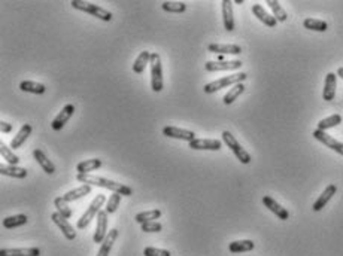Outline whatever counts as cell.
<instances>
[{"label": "cell", "instance_id": "7a4b0ae2", "mask_svg": "<svg viewBox=\"0 0 343 256\" xmlns=\"http://www.w3.org/2000/svg\"><path fill=\"white\" fill-rule=\"evenodd\" d=\"M70 4L78 9V10H82L85 13H91L93 16L102 19V21H112V13L109 10H106L105 7L99 6V4H94L91 1H84V0H72Z\"/></svg>", "mask_w": 343, "mask_h": 256}, {"label": "cell", "instance_id": "ac0fdd59", "mask_svg": "<svg viewBox=\"0 0 343 256\" xmlns=\"http://www.w3.org/2000/svg\"><path fill=\"white\" fill-rule=\"evenodd\" d=\"M252 12H254V15H255L263 24H266L267 27H276L278 19H276L273 15H270L261 4H258V3L252 4Z\"/></svg>", "mask_w": 343, "mask_h": 256}, {"label": "cell", "instance_id": "4316f807", "mask_svg": "<svg viewBox=\"0 0 343 256\" xmlns=\"http://www.w3.org/2000/svg\"><path fill=\"white\" fill-rule=\"evenodd\" d=\"M0 173L3 176H9V177H15V179L27 177V170L25 169L16 167V166H10V164H1L0 166Z\"/></svg>", "mask_w": 343, "mask_h": 256}, {"label": "cell", "instance_id": "ffe728a7", "mask_svg": "<svg viewBox=\"0 0 343 256\" xmlns=\"http://www.w3.org/2000/svg\"><path fill=\"white\" fill-rule=\"evenodd\" d=\"M90 192H91V185H81V186H78V188H75V189L66 192L64 195H61V198H63L66 203H69V201H76V200H81V198L87 197Z\"/></svg>", "mask_w": 343, "mask_h": 256}, {"label": "cell", "instance_id": "277c9868", "mask_svg": "<svg viewBox=\"0 0 343 256\" xmlns=\"http://www.w3.org/2000/svg\"><path fill=\"white\" fill-rule=\"evenodd\" d=\"M105 203H108L106 201V197L103 195V194H99L93 201H91V204L88 206V209H87V212L81 216V219L78 221V224H76V227L79 228V230H85L88 225H90V222L99 215V212H100V207L105 204Z\"/></svg>", "mask_w": 343, "mask_h": 256}, {"label": "cell", "instance_id": "44dd1931", "mask_svg": "<svg viewBox=\"0 0 343 256\" xmlns=\"http://www.w3.org/2000/svg\"><path fill=\"white\" fill-rule=\"evenodd\" d=\"M31 131H33V127L30 125V124H24L21 128H19V131L16 133V136L12 139V142H10V148L12 149H18V148H21L22 146V143L28 139V136L31 134Z\"/></svg>", "mask_w": 343, "mask_h": 256}, {"label": "cell", "instance_id": "4fadbf2b", "mask_svg": "<svg viewBox=\"0 0 343 256\" xmlns=\"http://www.w3.org/2000/svg\"><path fill=\"white\" fill-rule=\"evenodd\" d=\"M242 67L240 60H233V61H208L205 64V69L208 72H220V70H237Z\"/></svg>", "mask_w": 343, "mask_h": 256}, {"label": "cell", "instance_id": "3957f363", "mask_svg": "<svg viewBox=\"0 0 343 256\" xmlns=\"http://www.w3.org/2000/svg\"><path fill=\"white\" fill-rule=\"evenodd\" d=\"M246 78H248V75L243 73V72L234 73V75H230V76H224V78H221V79H218V81H214V82L206 84L205 88H203V91H205L206 94H214V92H217V91H220V89H223V88L242 84Z\"/></svg>", "mask_w": 343, "mask_h": 256}, {"label": "cell", "instance_id": "74e56055", "mask_svg": "<svg viewBox=\"0 0 343 256\" xmlns=\"http://www.w3.org/2000/svg\"><path fill=\"white\" fill-rule=\"evenodd\" d=\"M54 204H55V207H57V212L61 215V216H64L66 219H69L72 215H73V212H72V209L67 206V203L61 198V197H58V198H55L54 200Z\"/></svg>", "mask_w": 343, "mask_h": 256}, {"label": "cell", "instance_id": "30bf717a", "mask_svg": "<svg viewBox=\"0 0 343 256\" xmlns=\"http://www.w3.org/2000/svg\"><path fill=\"white\" fill-rule=\"evenodd\" d=\"M188 146L194 151H220L223 143L217 139H194Z\"/></svg>", "mask_w": 343, "mask_h": 256}, {"label": "cell", "instance_id": "9a60e30c", "mask_svg": "<svg viewBox=\"0 0 343 256\" xmlns=\"http://www.w3.org/2000/svg\"><path fill=\"white\" fill-rule=\"evenodd\" d=\"M336 192H338V186L336 185H329L326 189H324V192L318 197V200L314 203V206H312V210L314 212H320V210H323L326 206H327V203L333 198V195H336Z\"/></svg>", "mask_w": 343, "mask_h": 256}, {"label": "cell", "instance_id": "9c48e42d", "mask_svg": "<svg viewBox=\"0 0 343 256\" xmlns=\"http://www.w3.org/2000/svg\"><path fill=\"white\" fill-rule=\"evenodd\" d=\"M312 136L318 140V142H321V143H324L327 148H330V149H333L335 152H338V154H341L343 157V143L342 142H339V140H336V139H333L330 134H327L326 131H321V130H315L314 133H312Z\"/></svg>", "mask_w": 343, "mask_h": 256}, {"label": "cell", "instance_id": "484cf974", "mask_svg": "<svg viewBox=\"0 0 343 256\" xmlns=\"http://www.w3.org/2000/svg\"><path fill=\"white\" fill-rule=\"evenodd\" d=\"M102 164H103V163H102V160H99V158L85 160V161H82V163H79V164L76 166V170H78L79 174H90L91 171L100 169Z\"/></svg>", "mask_w": 343, "mask_h": 256}, {"label": "cell", "instance_id": "7402d4cb", "mask_svg": "<svg viewBox=\"0 0 343 256\" xmlns=\"http://www.w3.org/2000/svg\"><path fill=\"white\" fill-rule=\"evenodd\" d=\"M0 256H40L39 248H21V249H1Z\"/></svg>", "mask_w": 343, "mask_h": 256}, {"label": "cell", "instance_id": "7c38bea8", "mask_svg": "<svg viewBox=\"0 0 343 256\" xmlns=\"http://www.w3.org/2000/svg\"><path fill=\"white\" fill-rule=\"evenodd\" d=\"M163 134L166 137H172V139H179L184 142H193L196 139V133L190 131V130H184V128H178V127H164L163 128Z\"/></svg>", "mask_w": 343, "mask_h": 256}, {"label": "cell", "instance_id": "8992f818", "mask_svg": "<svg viewBox=\"0 0 343 256\" xmlns=\"http://www.w3.org/2000/svg\"><path fill=\"white\" fill-rule=\"evenodd\" d=\"M223 140L224 143L230 148V151L236 155V158L242 163V164H249L251 163V155L240 146V143L236 140V137L230 133V131H224L223 133Z\"/></svg>", "mask_w": 343, "mask_h": 256}, {"label": "cell", "instance_id": "603a6c76", "mask_svg": "<svg viewBox=\"0 0 343 256\" xmlns=\"http://www.w3.org/2000/svg\"><path fill=\"white\" fill-rule=\"evenodd\" d=\"M116 239H118V230H111L108 233L106 239L103 240V243L100 245V249H99V252H97L96 256H109Z\"/></svg>", "mask_w": 343, "mask_h": 256}, {"label": "cell", "instance_id": "e575fe53", "mask_svg": "<svg viewBox=\"0 0 343 256\" xmlns=\"http://www.w3.org/2000/svg\"><path fill=\"white\" fill-rule=\"evenodd\" d=\"M161 7L163 10L172 12V13H182L187 10V4L184 1H163Z\"/></svg>", "mask_w": 343, "mask_h": 256}, {"label": "cell", "instance_id": "52a82bcc", "mask_svg": "<svg viewBox=\"0 0 343 256\" xmlns=\"http://www.w3.org/2000/svg\"><path fill=\"white\" fill-rule=\"evenodd\" d=\"M51 219H52V222L61 230L63 236H64L69 242H73V240L76 239V231L73 230V227L69 224V221H67L64 216H61L58 212H54V213L51 215Z\"/></svg>", "mask_w": 343, "mask_h": 256}, {"label": "cell", "instance_id": "83f0119b", "mask_svg": "<svg viewBox=\"0 0 343 256\" xmlns=\"http://www.w3.org/2000/svg\"><path fill=\"white\" fill-rule=\"evenodd\" d=\"M28 222V218L25 215H15V216H7L3 219V227L6 230H12V228H18L22 227Z\"/></svg>", "mask_w": 343, "mask_h": 256}, {"label": "cell", "instance_id": "5b68a950", "mask_svg": "<svg viewBox=\"0 0 343 256\" xmlns=\"http://www.w3.org/2000/svg\"><path fill=\"white\" fill-rule=\"evenodd\" d=\"M151 88L154 92H160L163 89V67L161 57L157 52L151 54Z\"/></svg>", "mask_w": 343, "mask_h": 256}, {"label": "cell", "instance_id": "8fae6325", "mask_svg": "<svg viewBox=\"0 0 343 256\" xmlns=\"http://www.w3.org/2000/svg\"><path fill=\"white\" fill-rule=\"evenodd\" d=\"M73 112H75V106L73 104H66L63 109H61V112L52 119V122H51V127H52V130H55V131H60L66 124H67V121L73 116Z\"/></svg>", "mask_w": 343, "mask_h": 256}, {"label": "cell", "instance_id": "8d00e7d4", "mask_svg": "<svg viewBox=\"0 0 343 256\" xmlns=\"http://www.w3.org/2000/svg\"><path fill=\"white\" fill-rule=\"evenodd\" d=\"M245 88H246V86L243 85V84H237V85L233 86L229 92L224 95V104H227V106L231 104V103H233V101H234V100H236V98H237V97L243 92V91H245Z\"/></svg>", "mask_w": 343, "mask_h": 256}, {"label": "cell", "instance_id": "836d02e7", "mask_svg": "<svg viewBox=\"0 0 343 256\" xmlns=\"http://www.w3.org/2000/svg\"><path fill=\"white\" fill-rule=\"evenodd\" d=\"M305 28L314 30V31H326L329 28V24L323 19H315V18H306L303 21Z\"/></svg>", "mask_w": 343, "mask_h": 256}, {"label": "cell", "instance_id": "6da1fadb", "mask_svg": "<svg viewBox=\"0 0 343 256\" xmlns=\"http://www.w3.org/2000/svg\"><path fill=\"white\" fill-rule=\"evenodd\" d=\"M76 180L81 182L82 185H91V186L94 185V186H99V188L109 189L114 194H119V195H124V197L133 195V189L130 186L118 183V182H114V180H109L106 177H100V176H94V174H79L78 173Z\"/></svg>", "mask_w": 343, "mask_h": 256}, {"label": "cell", "instance_id": "60d3db41", "mask_svg": "<svg viewBox=\"0 0 343 256\" xmlns=\"http://www.w3.org/2000/svg\"><path fill=\"white\" fill-rule=\"evenodd\" d=\"M143 255L145 256H172L169 251L164 249H155V248H145L143 249Z\"/></svg>", "mask_w": 343, "mask_h": 256}, {"label": "cell", "instance_id": "1f68e13d", "mask_svg": "<svg viewBox=\"0 0 343 256\" xmlns=\"http://www.w3.org/2000/svg\"><path fill=\"white\" fill-rule=\"evenodd\" d=\"M267 4H269V7L272 9V12H273V16H275V18H276L279 22H284V21H287L288 15H287L285 9L281 6V3H279V1H276V0H267Z\"/></svg>", "mask_w": 343, "mask_h": 256}, {"label": "cell", "instance_id": "e0dca14e", "mask_svg": "<svg viewBox=\"0 0 343 256\" xmlns=\"http://www.w3.org/2000/svg\"><path fill=\"white\" fill-rule=\"evenodd\" d=\"M336 85H338V75L336 73H329L326 76V84H324V91H323V98L326 101H333L335 100Z\"/></svg>", "mask_w": 343, "mask_h": 256}, {"label": "cell", "instance_id": "d590c367", "mask_svg": "<svg viewBox=\"0 0 343 256\" xmlns=\"http://www.w3.org/2000/svg\"><path fill=\"white\" fill-rule=\"evenodd\" d=\"M0 154L3 157V160H6L10 166H16L19 163V158L13 154V151L10 148H7L4 143H0Z\"/></svg>", "mask_w": 343, "mask_h": 256}, {"label": "cell", "instance_id": "f546056e", "mask_svg": "<svg viewBox=\"0 0 343 256\" xmlns=\"http://www.w3.org/2000/svg\"><path fill=\"white\" fill-rule=\"evenodd\" d=\"M161 216V210L158 209H154V210H148V212H140L136 215V222L137 224H145V222H154L155 219H158Z\"/></svg>", "mask_w": 343, "mask_h": 256}, {"label": "cell", "instance_id": "b9f144b4", "mask_svg": "<svg viewBox=\"0 0 343 256\" xmlns=\"http://www.w3.org/2000/svg\"><path fill=\"white\" fill-rule=\"evenodd\" d=\"M0 131L4 133V134L10 133V131H12V124H9V122H6V121H1V122H0Z\"/></svg>", "mask_w": 343, "mask_h": 256}, {"label": "cell", "instance_id": "5bb4252c", "mask_svg": "<svg viewBox=\"0 0 343 256\" xmlns=\"http://www.w3.org/2000/svg\"><path fill=\"white\" fill-rule=\"evenodd\" d=\"M263 204H264L272 213H275L281 221H287V219L290 218V212H288L285 207H282L279 203H276L272 197L264 195V197H263Z\"/></svg>", "mask_w": 343, "mask_h": 256}, {"label": "cell", "instance_id": "cb8c5ba5", "mask_svg": "<svg viewBox=\"0 0 343 256\" xmlns=\"http://www.w3.org/2000/svg\"><path fill=\"white\" fill-rule=\"evenodd\" d=\"M223 21H224V28L227 31L234 30V15H233V4L230 0L223 1Z\"/></svg>", "mask_w": 343, "mask_h": 256}, {"label": "cell", "instance_id": "4dcf8cb0", "mask_svg": "<svg viewBox=\"0 0 343 256\" xmlns=\"http://www.w3.org/2000/svg\"><path fill=\"white\" fill-rule=\"evenodd\" d=\"M19 89L24 92H31V94H43L46 91V88L43 84L39 82H33V81H22L19 84Z\"/></svg>", "mask_w": 343, "mask_h": 256}, {"label": "cell", "instance_id": "ba28073f", "mask_svg": "<svg viewBox=\"0 0 343 256\" xmlns=\"http://www.w3.org/2000/svg\"><path fill=\"white\" fill-rule=\"evenodd\" d=\"M108 236V212L106 210H100L97 215V227H96V233L93 236V242L94 243H103V240Z\"/></svg>", "mask_w": 343, "mask_h": 256}, {"label": "cell", "instance_id": "d4e9b609", "mask_svg": "<svg viewBox=\"0 0 343 256\" xmlns=\"http://www.w3.org/2000/svg\"><path fill=\"white\" fill-rule=\"evenodd\" d=\"M151 54H152V52H149V51H142V52L137 55V58H136L134 63H133V72H134L136 75H140V73L145 72L146 64H149V61H151Z\"/></svg>", "mask_w": 343, "mask_h": 256}, {"label": "cell", "instance_id": "f1b7e54d", "mask_svg": "<svg viewBox=\"0 0 343 256\" xmlns=\"http://www.w3.org/2000/svg\"><path fill=\"white\" fill-rule=\"evenodd\" d=\"M255 248V243L251 240H239L230 243L229 251L231 254H240V252H249Z\"/></svg>", "mask_w": 343, "mask_h": 256}, {"label": "cell", "instance_id": "2e32d148", "mask_svg": "<svg viewBox=\"0 0 343 256\" xmlns=\"http://www.w3.org/2000/svg\"><path fill=\"white\" fill-rule=\"evenodd\" d=\"M208 49L211 52L220 54V55H229V54L239 55V54H242V48L239 45H234V43H229V45H226V43H211L208 46Z\"/></svg>", "mask_w": 343, "mask_h": 256}, {"label": "cell", "instance_id": "7bdbcfd3", "mask_svg": "<svg viewBox=\"0 0 343 256\" xmlns=\"http://www.w3.org/2000/svg\"><path fill=\"white\" fill-rule=\"evenodd\" d=\"M338 76H341L343 79V67H339V69H338Z\"/></svg>", "mask_w": 343, "mask_h": 256}, {"label": "cell", "instance_id": "d6986e66", "mask_svg": "<svg viewBox=\"0 0 343 256\" xmlns=\"http://www.w3.org/2000/svg\"><path fill=\"white\" fill-rule=\"evenodd\" d=\"M33 158L36 160V163L42 167V170L45 171L46 174H54L55 173V166L51 160H48V157L45 155L43 151L40 149H34L33 151Z\"/></svg>", "mask_w": 343, "mask_h": 256}, {"label": "cell", "instance_id": "f35d334b", "mask_svg": "<svg viewBox=\"0 0 343 256\" xmlns=\"http://www.w3.org/2000/svg\"><path fill=\"white\" fill-rule=\"evenodd\" d=\"M121 197H122V195H119V194H112V195L109 197V200H108V203H106V209H105V210L108 212V215L116 212V209L119 207V203H121Z\"/></svg>", "mask_w": 343, "mask_h": 256}, {"label": "cell", "instance_id": "ab89813d", "mask_svg": "<svg viewBox=\"0 0 343 256\" xmlns=\"http://www.w3.org/2000/svg\"><path fill=\"white\" fill-rule=\"evenodd\" d=\"M161 230H163V225L160 222H157V221L142 224V231L143 233H160Z\"/></svg>", "mask_w": 343, "mask_h": 256}, {"label": "cell", "instance_id": "d6a6232c", "mask_svg": "<svg viewBox=\"0 0 343 256\" xmlns=\"http://www.w3.org/2000/svg\"><path fill=\"white\" fill-rule=\"evenodd\" d=\"M341 122H342V116H341L339 113H335V115H332V116H329V118H326V119H321V121L318 122V130L326 131V130H329V128L338 127Z\"/></svg>", "mask_w": 343, "mask_h": 256}]
</instances>
